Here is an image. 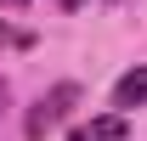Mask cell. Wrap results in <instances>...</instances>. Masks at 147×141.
<instances>
[{
  "mask_svg": "<svg viewBox=\"0 0 147 141\" xmlns=\"http://www.w3.org/2000/svg\"><path fill=\"white\" fill-rule=\"evenodd\" d=\"M0 6H28V0H0Z\"/></svg>",
  "mask_w": 147,
  "mask_h": 141,
  "instance_id": "obj_6",
  "label": "cell"
},
{
  "mask_svg": "<svg viewBox=\"0 0 147 141\" xmlns=\"http://www.w3.org/2000/svg\"><path fill=\"white\" fill-rule=\"evenodd\" d=\"M147 102V68H130L119 85H113V107L119 113H130V107H142Z\"/></svg>",
  "mask_w": 147,
  "mask_h": 141,
  "instance_id": "obj_3",
  "label": "cell"
},
{
  "mask_svg": "<svg viewBox=\"0 0 147 141\" xmlns=\"http://www.w3.org/2000/svg\"><path fill=\"white\" fill-rule=\"evenodd\" d=\"M11 40H17V45H28V34H11V28L0 23V45H11Z\"/></svg>",
  "mask_w": 147,
  "mask_h": 141,
  "instance_id": "obj_4",
  "label": "cell"
},
{
  "mask_svg": "<svg viewBox=\"0 0 147 141\" xmlns=\"http://www.w3.org/2000/svg\"><path fill=\"white\" fill-rule=\"evenodd\" d=\"M74 102H79V85H51L34 107H28V124H23V136H28V141H45L57 124L68 119V107H74Z\"/></svg>",
  "mask_w": 147,
  "mask_h": 141,
  "instance_id": "obj_1",
  "label": "cell"
},
{
  "mask_svg": "<svg viewBox=\"0 0 147 141\" xmlns=\"http://www.w3.org/2000/svg\"><path fill=\"white\" fill-rule=\"evenodd\" d=\"M130 136V124H125V113H102V119H91V124H79L68 141H125Z\"/></svg>",
  "mask_w": 147,
  "mask_h": 141,
  "instance_id": "obj_2",
  "label": "cell"
},
{
  "mask_svg": "<svg viewBox=\"0 0 147 141\" xmlns=\"http://www.w3.org/2000/svg\"><path fill=\"white\" fill-rule=\"evenodd\" d=\"M0 113H6V79H0Z\"/></svg>",
  "mask_w": 147,
  "mask_h": 141,
  "instance_id": "obj_5",
  "label": "cell"
},
{
  "mask_svg": "<svg viewBox=\"0 0 147 141\" xmlns=\"http://www.w3.org/2000/svg\"><path fill=\"white\" fill-rule=\"evenodd\" d=\"M62 6H68V11H74V6H85V0H62Z\"/></svg>",
  "mask_w": 147,
  "mask_h": 141,
  "instance_id": "obj_7",
  "label": "cell"
}]
</instances>
